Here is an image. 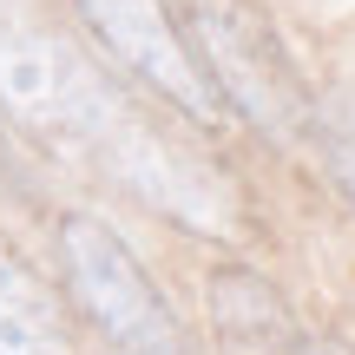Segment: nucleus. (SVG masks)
Instances as JSON below:
<instances>
[{"instance_id":"1","label":"nucleus","mask_w":355,"mask_h":355,"mask_svg":"<svg viewBox=\"0 0 355 355\" xmlns=\"http://www.w3.org/2000/svg\"><path fill=\"white\" fill-rule=\"evenodd\" d=\"M0 112L20 132H33L46 152L105 171L132 198L165 211L171 224L211 230V237L243 230V204L230 178L191 145H178L165 125H152L53 26H0Z\"/></svg>"},{"instance_id":"2","label":"nucleus","mask_w":355,"mask_h":355,"mask_svg":"<svg viewBox=\"0 0 355 355\" xmlns=\"http://www.w3.org/2000/svg\"><path fill=\"white\" fill-rule=\"evenodd\" d=\"M171 20L211 86L217 112H237L270 145L309 139V112H316L309 79L296 73L277 20L257 0H178Z\"/></svg>"},{"instance_id":"3","label":"nucleus","mask_w":355,"mask_h":355,"mask_svg":"<svg viewBox=\"0 0 355 355\" xmlns=\"http://www.w3.org/2000/svg\"><path fill=\"white\" fill-rule=\"evenodd\" d=\"M60 263H66V283H73L86 322L119 355H184V329H178L165 290L145 277L132 243L105 217H86V211L66 217L60 224Z\"/></svg>"},{"instance_id":"4","label":"nucleus","mask_w":355,"mask_h":355,"mask_svg":"<svg viewBox=\"0 0 355 355\" xmlns=\"http://www.w3.org/2000/svg\"><path fill=\"white\" fill-rule=\"evenodd\" d=\"M79 20L92 26L105 60L119 73H132L152 99H165L191 125H217V99L204 86V73H198V60H191L165 0H79Z\"/></svg>"},{"instance_id":"5","label":"nucleus","mask_w":355,"mask_h":355,"mask_svg":"<svg viewBox=\"0 0 355 355\" xmlns=\"http://www.w3.org/2000/svg\"><path fill=\"white\" fill-rule=\"evenodd\" d=\"M211 336L224 355H290L303 343V322L290 316L283 290L263 270H217L211 277Z\"/></svg>"},{"instance_id":"6","label":"nucleus","mask_w":355,"mask_h":355,"mask_svg":"<svg viewBox=\"0 0 355 355\" xmlns=\"http://www.w3.org/2000/svg\"><path fill=\"white\" fill-rule=\"evenodd\" d=\"M0 355H73L60 296L13 243H0Z\"/></svg>"},{"instance_id":"7","label":"nucleus","mask_w":355,"mask_h":355,"mask_svg":"<svg viewBox=\"0 0 355 355\" xmlns=\"http://www.w3.org/2000/svg\"><path fill=\"white\" fill-rule=\"evenodd\" d=\"M309 132H316V152H322V165H329L336 191L355 204V79H336V86L316 99Z\"/></svg>"},{"instance_id":"8","label":"nucleus","mask_w":355,"mask_h":355,"mask_svg":"<svg viewBox=\"0 0 355 355\" xmlns=\"http://www.w3.org/2000/svg\"><path fill=\"white\" fill-rule=\"evenodd\" d=\"M290 355H355V349H349V343H336V336H303Z\"/></svg>"}]
</instances>
